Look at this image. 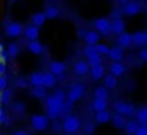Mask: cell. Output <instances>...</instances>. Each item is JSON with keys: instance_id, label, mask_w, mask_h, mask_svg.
<instances>
[{"instance_id": "14", "label": "cell", "mask_w": 147, "mask_h": 135, "mask_svg": "<svg viewBox=\"0 0 147 135\" xmlns=\"http://www.w3.org/2000/svg\"><path fill=\"white\" fill-rule=\"evenodd\" d=\"M124 72H125V66H124V63H121V62H111V65H110V74H113L114 76H121V75H124Z\"/></svg>"}, {"instance_id": "33", "label": "cell", "mask_w": 147, "mask_h": 135, "mask_svg": "<svg viewBox=\"0 0 147 135\" xmlns=\"http://www.w3.org/2000/svg\"><path fill=\"white\" fill-rule=\"evenodd\" d=\"M0 98H2V102L3 104H10V99H12V91H9L7 88L0 91Z\"/></svg>"}, {"instance_id": "42", "label": "cell", "mask_w": 147, "mask_h": 135, "mask_svg": "<svg viewBox=\"0 0 147 135\" xmlns=\"http://www.w3.org/2000/svg\"><path fill=\"white\" fill-rule=\"evenodd\" d=\"M94 129H95V125H94V124H88L87 128H85V134H87V135H91V134L94 132Z\"/></svg>"}, {"instance_id": "4", "label": "cell", "mask_w": 147, "mask_h": 135, "mask_svg": "<svg viewBox=\"0 0 147 135\" xmlns=\"http://www.w3.org/2000/svg\"><path fill=\"white\" fill-rule=\"evenodd\" d=\"M30 126L35 131H45L49 126V118L42 114H36L30 116Z\"/></svg>"}, {"instance_id": "50", "label": "cell", "mask_w": 147, "mask_h": 135, "mask_svg": "<svg viewBox=\"0 0 147 135\" xmlns=\"http://www.w3.org/2000/svg\"><path fill=\"white\" fill-rule=\"evenodd\" d=\"M0 105H2V98H0Z\"/></svg>"}, {"instance_id": "28", "label": "cell", "mask_w": 147, "mask_h": 135, "mask_svg": "<svg viewBox=\"0 0 147 135\" xmlns=\"http://www.w3.org/2000/svg\"><path fill=\"white\" fill-rule=\"evenodd\" d=\"M19 52H20V46H19L18 43H10V45L7 46V52H6V53H7L9 57L13 59V57H16V56L19 55Z\"/></svg>"}, {"instance_id": "2", "label": "cell", "mask_w": 147, "mask_h": 135, "mask_svg": "<svg viewBox=\"0 0 147 135\" xmlns=\"http://www.w3.org/2000/svg\"><path fill=\"white\" fill-rule=\"evenodd\" d=\"M61 125L66 134H75L81 128V119L77 115H66L61 122Z\"/></svg>"}, {"instance_id": "9", "label": "cell", "mask_w": 147, "mask_h": 135, "mask_svg": "<svg viewBox=\"0 0 147 135\" xmlns=\"http://www.w3.org/2000/svg\"><path fill=\"white\" fill-rule=\"evenodd\" d=\"M90 72V65L87 63V60H77L74 63V74L78 76H85Z\"/></svg>"}, {"instance_id": "43", "label": "cell", "mask_w": 147, "mask_h": 135, "mask_svg": "<svg viewBox=\"0 0 147 135\" xmlns=\"http://www.w3.org/2000/svg\"><path fill=\"white\" fill-rule=\"evenodd\" d=\"M138 56H140V59H141V60H146V62H147V49L141 50V52L138 53Z\"/></svg>"}, {"instance_id": "10", "label": "cell", "mask_w": 147, "mask_h": 135, "mask_svg": "<svg viewBox=\"0 0 147 135\" xmlns=\"http://www.w3.org/2000/svg\"><path fill=\"white\" fill-rule=\"evenodd\" d=\"M65 69H66L65 62H61V60H52V62L49 63V72H52L55 76L63 75Z\"/></svg>"}, {"instance_id": "32", "label": "cell", "mask_w": 147, "mask_h": 135, "mask_svg": "<svg viewBox=\"0 0 147 135\" xmlns=\"http://www.w3.org/2000/svg\"><path fill=\"white\" fill-rule=\"evenodd\" d=\"M124 129L127 131V134H136V131L138 129V122L137 121H127Z\"/></svg>"}, {"instance_id": "36", "label": "cell", "mask_w": 147, "mask_h": 135, "mask_svg": "<svg viewBox=\"0 0 147 135\" xmlns=\"http://www.w3.org/2000/svg\"><path fill=\"white\" fill-rule=\"evenodd\" d=\"M82 52H84V55H85L87 57H88V56H91V55H94V53H97V52H95V46H94V45H87V46L84 47V50H82Z\"/></svg>"}, {"instance_id": "41", "label": "cell", "mask_w": 147, "mask_h": 135, "mask_svg": "<svg viewBox=\"0 0 147 135\" xmlns=\"http://www.w3.org/2000/svg\"><path fill=\"white\" fill-rule=\"evenodd\" d=\"M6 71H7L6 62H2V60H0V76H5V75H6Z\"/></svg>"}, {"instance_id": "25", "label": "cell", "mask_w": 147, "mask_h": 135, "mask_svg": "<svg viewBox=\"0 0 147 135\" xmlns=\"http://www.w3.org/2000/svg\"><path fill=\"white\" fill-rule=\"evenodd\" d=\"M107 99H98V98H95L94 99V102H92V109L95 111V112H100V111H105L107 109Z\"/></svg>"}, {"instance_id": "24", "label": "cell", "mask_w": 147, "mask_h": 135, "mask_svg": "<svg viewBox=\"0 0 147 135\" xmlns=\"http://www.w3.org/2000/svg\"><path fill=\"white\" fill-rule=\"evenodd\" d=\"M111 119V114L105 109V111H100L95 114V122L97 124H107Z\"/></svg>"}, {"instance_id": "48", "label": "cell", "mask_w": 147, "mask_h": 135, "mask_svg": "<svg viewBox=\"0 0 147 135\" xmlns=\"http://www.w3.org/2000/svg\"><path fill=\"white\" fill-rule=\"evenodd\" d=\"M2 52H3V45L0 43V53H2Z\"/></svg>"}, {"instance_id": "13", "label": "cell", "mask_w": 147, "mask_h": 135, "mask_svg": "<svg viewBox=\"0 0 147 135\" xmlns=\"http://www.w3.org/2000/svg\"><path fill=\"white\" fill-rule=\"evenodd\" d=\"M107 56L111 59V62H121V59H123V56H124V55H123V47H120V46L110 47Z\"/></svg>"}, {"instance_id": "29", "label": "cell", "mask_w": 147, "mask_h": 135, "mask_svg": "<svg viewBox=\"0 0 147 135\" xmlns=\"http://www.w3.org/2000/svg\"><path fill=\"white\" fill-rule=\"evenodd\" d=\"M137 122H140L141 125H147V105L137 112Z\"/></svg>"}, {"instance_id": "16", "label": "cell", "mask_w": 147, "mask_h": 135, "mask_svg": "<svg viewBox=\"0 0 147 135\" xmlns=\"http://www.w3.org/2000/svg\"><path fill=\"white\" fill-rule=\"evenodd\" d=\"M111 32L115 33V35H120V33L125 32V23H124V20H123L121 17L114 19V20L111 22Z\"/></svg>"}, {"instance_id": "49", "label": "cell", "mask_w": 147, "mask_h": 135, "mask_svg": "<svg viewBox=\"0 0 147 135\" xmlns=\"http://www.w3.org/2000/svg\"><path fill=\"white\" fill-rule=\"evenodd\" d=\"M9 2H16V0H9Z\"/></svg>"}, {"instance_id": "3", "label": "cell", "mask_w": 147, "mask_h": 135, "mask_svg": "<svg viewBox=\"0 0 147 135\" xmlns=\"http://www.w3.org/2000/svg\"><path fill=\"white\" fill-rule=\"evenodd\" d=\"M84 94H85V86L82 84H72L69 86V91L66 92V102L75 104L84 96Z\"/></svg>"}, {"instance_id": "45", "label": "cell", "mask_w": 147, "mask_h": 135, "mask_svg": "<svg viewBox=\"0 0 147 135\" xmlns=\"http://www.w3.org/2000/svg\"><path fill=\"white\" fill-rule=\"evenodd\" d=\"M13 135H28V132L26 131H16Z\"/></svg>"}, {"instance_id": "44", "label": "cell", "mask_w": 147, "mask_h": 135, "mask_svg": "<svg viewBox=\"0 0 147 135\" xmlns=\"http://www.w3.org/2000/svg\"><path fill=\"white\" fill-rule=\"evenodd\" d=\"M53 129L55 131H59V129H62V125L59 122H53Z\"/></svg>"}, {"instance_id": "47", "label": "cell", "mask_w": 147, "mask_h": 135, "mask_svg": "<svg viewBox=\"0 0 147 135\" xmlns=\"http://www.w3.org/2000/svg\"><path fill=\"white\" fill-rule=\"evenodd\" d=\"M144 45H147V32L144 33Z\"/></svg>"}, {"instance_id": "37", "label": "cell", "mask_w": 147, "mask_h": 135, "mask_svg": "<svg viewBox=\"0 0 147 135\" xmlns=\"http://www.w3.org/2000/svg\"><path fill=\"white\" fill-rule=\"evenodd\" d=\"M16 86H18V88H23V89H26V88H29V86H30V84H29V81H28V79L19 78V79L16 81Z\"/></svg>"}, {"instance_id": "31", "label": "cell", "mask_w": 147, "mask_h": 135, "mask_svg": "<svg viewBox=\"0 0 147 135\" xmlns=\"http://www.w3.org/2000/svg\"><path fill=\"white\" fill-rule=\"evenodd\" d=\"M125 116H123V115H115L114 118H113V124H114V126L115 128H120V129H123L124 126H125Z\"/></svg>"}, {"instance_id": "21", "label": "cell", "mask_w": 147, "mask_h": 135, "mask_svg": "<svg viewBox=\"0 0 147 135\" xmlns=\"http://www.w3.org/2000/svg\"><path fill=\"white\" fill-rule=\"evenodd\" d=\"M29 95L30 96H35L38 99H45L46 98V88L45 86H33L29 91Z\"/></svg>"}, {"instance_id": "38", "label": "cell", "mask_w": 147, "mask_h": 135, "mask_svg": "<svg viewBox=\"0 0 147 135\" xmlns=\"http://www.w3.org/2000/svg\"><path fill=\"white\" fill-rule=\"evenodd\" d=\"M25 109H26V106H25V104H22V102H16V104L13 105V111H15L16 114H23Z\"/></svg>"}, {"instance_id": "11", "label": "cell", "mask_w": 147, "mask_h": 135, "mask_svg": "<svg viewBox=\"0 0 147 135\" xmlns=\"http://www.w3.org/2000/svg\"><path fill=\"white\" fill-rule=\"evenodd\" d=\"M23 35L28 40H38L39 37V27L38 26H33V25H29L23 29Z\"/></svg>"}, {"instance_id": "35", "label": "cell", "mask_w": 147, "mask_h": 135, "mask_svg": "<svg viewBox=\"0 0 147 135\" xmlns=\"http://www.w3.org/2000/svg\"><path fill=\"white\" fill-rule=\"evenodd\" d=\"M95 46V52L98 53V55H107L108 53V50H110V47L107 46V45H104V43H97V45H94Z\"/></svg>"}, {"instance_id": "18", "label": "cell", "mask_w": 147, "mask_h": 135, "mask_svg": "<svg viewBox=\"0 0 147 135\" xmlns=\"http://www.w3.org/2000/svg\"><path fill=\"white\" fill-rule=\"evenodd\" d=\"M29 84L32 86H43V72H33L29 75Z\"/></svg>"}, {"instance_id": "27", "label": "cell", "mask_w": 147, "mask_h": 135, "mask_svg": "<svg viewBox=\"0 0 147 135\" xmlns=\"http://www.w3.org/2000/svg\"><path fill=\"white\" fill-rule=\"evenodd\" d=\"M43 13H45L46 19H56V17L59 16V9L55 7V6H48Z\"/></svg>"}, {"instance_id": "46", "label": "cell", "mask_w": 147, "mask_h": 135, "mask_svg": "<svg viewBox=\"0 0 147 135\" xmlns=\"http://www.w3.org/2000/svg\"><path fill=\"white\" fill-rule=\"evenodd\" d=\"M128 2V0H118V3H121V5H125Z\"/></svg>"}, {"instance_id": "20", "label": "cell", "mask_w": 147, "mask_h": 135, "mask_svg": "<svg viewBox=\"0 0 147 135\" xmlns=\"http://www.w3.org/2000/svg\"><path fill=\"white\" fill-rule=\"evenodd\" d=\"M58 82V78L52 74V72H43V86L48 88H53Z\"/></svg>"}, {"instance_id": "15", "label": "cell", "mask_w": 147, "mask_h": 135, "mask_svg": "<svg viewBox=\"0 0 147 135\" xmlns=\"http://www.w3.org/2000/svg\"><path fill=\"white\" fill-rule=\"evenodd\" d=\"M90 72H91V76L92 79L98 81V79H102L104 75H105V68L102 65H95V66H91L90 68Z\"/></svg>"}, {"instance_id": "5", "label": "cell", "mask_w": 147, "mask_h": 135, "mask_svg": "<svg viewBox=\"0 0 147 135\" xmlns=\"http://www.w3.org/2000/svg\"><path fill=\"white\" fill-rule=\"evenodd\" d=\"M94 27L98 33L104 35V36H110L113 32H111V20L107 19V17H100L94 22Z\"/></svg>"}, {"instance_id": "1", "label": "cell", "mask_w": 147, "mask_h": 135, "mask_svg": "<svg viewBox=\"0 0 147 135\" xmlns=\"http://www.w3.org/2000/svg\"><path fill=\"white\" fill-rule=\"evenodd\" d=\"M63 102H65V101L58 99L55 95H46V98H45V105H46V111H48L46 116H48L49 119H56V118H59L61 106H62Z\"/></svg>"}, {"instance_id": "8", "label": "cell", "mask_w": 147, "mask_h": 135, "mask_svg": "<svg viewBox=\"0 0 147 135\" xmlns=\"http://www.w3.org/2000/svg\"><path fill=\"white\" fill-rule=\"evenodd\" d=\"M141 10V6L138 2H134V0H130V2H127L123 7V13L127 15V16H136L138 15Z\"/></svg>"}, {"instance_id": "12", "label": "cell", "mask_w": 147, "mask_h": 135, "mask_svg": "<svg viewBox=\"0 0 147 135\" xmlns=\"http://www.w3.org/2000/svg\"><path fill=\"white\" fill-rule=\"evenodd\" d=\"M28 50L30 53H33V55H42L45 47H43V45L39 40H29L28 42Z\"/></svg>"}, {"instance_id": "19", "label": "cell", "mask_w": 147, "mask_h": 135, "mask_svg": "<svg viewBox=\"0 0 147 135\" xmlns=\"http://www.w3.org/2000/svg\"><path fill=\"white\" fill-rule=\"evenodd\" d=\"M84 40H85L87 45H97L100 42V33L95 32V30H88L84 35Z\"/></svg>"}, {"instance_id": "40", "label": "cell", "mask_w": 147, "mask_h": 135, "mask_svg": "<svg viewBox=\"0 0 147 135\" xmlns=\"http://www.w3.org/2000/svg\"><path fill=\"white\" fill-rule=\"evenodd\" d=\"M134 135H147V125H141V126H138V129L136 131Z\"/></svg>"}, {"instance_id": "26", "label": "cell", "mask_w": 147, "mask_h": 135, "mask_svg": "<svg viewBox=\"0 0 147 135\" xmlns=\"http://www.w3.org/2000/svg\"><path fill=\"white\" fill-rule=\"evenodd\" d=\"M94 96L98 99H108V89L105 86H97L94 91Z\"/></svg>"}, {"instance_id": "30", "label": "cell", "mask_w": 147, "mask_h": 135, "mask_svg": "<svg viewBox=\"0 0 147 135\" xmlns=\"http://www.w3.org/2000/svg\"><path fill=\"white\" fill-rule=\"evenodd\" d=\"M101 62H102V57L98 53H94V55H91V56L87 57V63L90 65V68L91 66H95V65H101Z\"/></svg>"}, {"instance_id": "34", "label": "cell", "mask_w": 147, "mask_h": 135, "mask_svg": "<svg viewBox=\"0 0 147 135\" xmlns=\"http://www.w3.org/2000/svg\"><path fill=\"white\" fill-rule=\"evenodd\" d=\"M131 37H133L134 45H144V33L143 32H136L134 35H131Z\"/></svg>"}, {"instance_id": "51", "label": "cell", "mask_w": 147, "mask_h": 135, "mask_svg": "<svg viewBox=\"0 0 147 135\" xmlns=\"http://www.w3.org/2000/svg\"><path fill=\"white\" fill-rule=\"evenodd\" d=\"M0 135H2V132H0Z\"/></svg>"}, {"instance_id": "23", "label": "cell", "mask_w": 147, "mask_h": 135, "mask_svg": "<svg viewBox=\"0 0 147 135\" xmlns=\"http://www.w3.org/2000/svg\"><path fill=\"white\" fill-rule=\"evenodd\" d=\"M30 20H32V25H33V26H38V27H40V26L45 23V20H46V16H45V13H43V12H38V13L32 15Z\"/></svg>"}, {"instance_id": "17", "label": "cell", "mask_w": 147, "mask_h": 135, "mask_svg": "<svg viewBox=\"0 0 147 135\" xmlns=\"http://www.w3.org/2000/svg\"><path fill=\"white\" fill-rule=\"evenodd\" d=\"M117 42H118V46H120V47H128V46H131V43H133V37H131L130 33L123 32V33L118 35Z\"/></svg>"}, {"instance_id": "6", "label": "cell", "mask_w": 147, "mask_h": 135, "mask_svg": "<svg viewBox=\"0 0 147 135\" xmlns=\"http://www.w3.org/2000/svg\"><path fill=\"white\" fill-rule=\"evenodd\" d=\"M23 25L22 23H19V22H6V36H9V37H18V36H20L22 33H23Z\"/></svg>"}, {"instance_id": "39", "label": "cell", "mask_w": 147, "mask_h": 135, "mask_svg": "<svg viewBox=\"0 0 147 135\" xmlns=\"http://www.w3.org/2000/svg\"><path fill=\"white\" fill-rule=\"evenodd\" d=\"M7 78H6V75L5 76H0V91H3V89H6L7 88Z\"/></svg>"}, {"instance_id": "7", "label": "cell", "mask_w": 147, "mask_h": 135, "mask_svg": "<svg viewBox=\"0 0 147 135\" xmlns=\"http://www.w3.org/2000/svg\"><path fill=\"white\" fill-rule=\"evenodd\" d=\"M114 111L118 115H123V116H131V115H134V106L131 104H127V102H123V101L114 104Z\"/></svg>"}, {"instance_id": "22", "label": "cell", "mask_w": 147, "mask_h": 135, "mask_svg": "<svg viewBox=\"0 0 147 135\" xmlns=\"http://www.w3.org/2000/svg\"><path fill=\"white\" fill-rule=\"evenodd\" d=\"M104 86L107 88V89H114L115 86H117V84H118V81H117V76H114L113 74H108V75H104Z\"/></svg>"}]
</instances>
